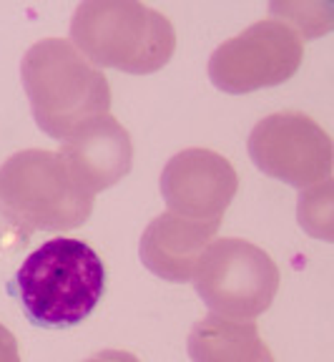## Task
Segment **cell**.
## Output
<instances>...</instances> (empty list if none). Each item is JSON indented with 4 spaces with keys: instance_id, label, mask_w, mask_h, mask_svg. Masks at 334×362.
Returning a JSON list of instances; mask_svg holds the SVG:
<instances>
[{
    "instance_id": "6da1fadb",
    "label": "cell",
    "mask_w": 334,
    "mask_h": 362,
    "mask_svg": "<svg viewBox=\"0 0 334 362\" xmlns=\"http://www.w3.org/2000/svg\"><path fill=\"white\" fill-rule=\"evenodd\" d=\"M93 197L78 187L58 151L25 148L0 166V255L35 232H68L88 221Z\"/></svg>"
},
{
    "instance_id": "7a4b0ae2",
    "label": "cell",
    "mask_w": 334,
    "mask_h": 362,
    "mask_svg": "<svg viewBox=\"0 0 334 362\" xmlns=\"http://www.w3.org/2000/svg\"><path fill=\"white\" fill-rule=\"evenodd\" d=\"M11 292L35 327H76L101 302L106 267L83 239L56 237L33 249L18 267Z\"/></svg>"
},
{
    "instance_id": "3957f363",
    "label": "cell",
    "mask_w": 334,
    "mask_h": 362,
    "mask_svg": "<svg viewBox=\"0 0 334 362\" xmlns=\"http://www.w3.org/2000/svg\"><path fill=\"white\" fill-rule=\"evenodd\" d=\"M20 78L38 129L58 141L111 111L108 78L68 38L30 45L20 63Z\"/></svg>"
},
{
    "instance_id": "277c9868",
    "label": "cell",
    "mask_w": 334,
    "mask_h": 362,
    "mask_svg": "<svg viewBox=\"0 0 334 362\" xmlns=\"http://www.w3.org/2000/svg\"><path fill=\"white\" fill-rule=\"evenodd\" d=\"M71 43L96 68L146 76L174 58L176 30L138 0H85L71 21Z\"/></svg>"
},
{
    "instance_id": "5b68a950",
    "label": "cell",
    "mask_w": 334,
    "mask_h": 362,
    "mask_svg": "<svg viewBox=\"0 0 334 362\" xmlns=\"http://www.w3.org/2000/svg\"><path fill=\"white\" fill-rule=\"evenodd\" d=\"M211 315L246 320L264 315L279 292V267L246 239H214L191 279Z\"/></svg>"
},
{
    "instance_id": "8992f818",
    "label": "cell",
    "mask_w": 334,
    "mask_h": 362,
    "mask_svg": "<svg viewBox=\"0 0 334 362\" xmlns=\"http://www.w3.org/2000/svg\"><path fill=\"white\" fill-rule=\"evenodd\" d=\"M304 40L287 23L266 18L211 53L209 78L224 93H251L287 83L299 71Z\"/></svg>"
},
{
    "instance_id": "52a82bcc",
    "label": "cell",
    "mask_w": 334,
    "mask_h": 362,
    "mask_svg": "<svg viewBox=\"0 0 334 362\" xmlns=\"http://www.w3.org/2000/svg\"><path fill=\"white\" fill-rule=\"evenodd\" d=\"M249 156L266 176L309 189L332 174V139L302 111H279L249 134Z\"/></svg>"
},
{
    "instance_id": "ba28073f",
    "label": "cell",
    "mask_w": 334,
    "mask_h": 362,
    "mask_svg": "<svg viewBox=\"0 0 334 362\" xmlns=\"http://www.w3.org/2000/svg\"><path fill=\"white\" fill-rule=\"evenodd\" d=\"M237 192L234 164L211 148H184L161 171V194L169 211L201 224H221Z\"/></svg>"
},
{
    "instance_id": "9c48e42d",
    "label": "cell",
    "mask_w": 334,
    "mask_h": 362,
    "mask_svg": "<svg viewBox=\"0 0 334 362\" xmlns=\"http://www.w3.org/2000/svg\"><path fill=\"white\" fill-rule=\"evenodd\" d=\"M58 153L76 184L91 197L116 187L133 166V141L111 113L80 126Z\"/></svg>"
},
{
    "instance_id": "30bf717a",
    "label": "cell",
    "mask_w": 334,
    "mask_h": 362,
    "mask_svg": "<svg viewBox=\"0 0 334 362\" xmlns=\"http://www.w3.org/2000/svg\"><path fill=\"white\" fill-rule=\"evenodd\" d=\"M219 226L164 211L141 234L138 255L143 267L166 282H191Z\"/></svg>"
},
{
    "instance_id": "8fae6325",
    "label": "cell",
    "mask_w": 334,
    "mask_h": 362,
    "mask_svg": "<svg viewBox=\"0 0 334 362\" xmlns=\"http://www.w3.org/2000/svg\"><path fill=\"white\" fill-rule=\"evenodd\" d=\"M191 362H277L254 322L206 315L189 332Z\"/></svg>"
},
{
    "instance_id": "7c38bea8",
    "label": "cell",
    "mask_w": 334,
    "mask_h": 362,
    "mask_svg": "<svg viewBox=\"0 0 334 362\" xmlns=\"http://www.w3.org/2000/svg\"><path fill=\"white\" fill-rule=\"evenodd\" d=\"M269 11L274 13V21L287 23L302 40L332 28L334 11L327 3H272Z\"/></svg>"
},
{
    "instance_id": "4fadbf2b",
    "label": "cell",
    "mask_w": 334,
    "mask_h": 362,
    "mask_svg": "<svg viewBox=\"0 0 334 362\" xmlns=\"http://www.w3.org/2000/svg\"><path fill=\"white\" fill-rule=\"evenodd\" d=\"M299 221L311 237L332 242V179L319 181L302 194Z\"/></svg>"
},
{
    "instance_id": "5bb4252c",
    "label": "cell",
    "mask_w": 334,
    "mask_h": 362,
    "mask_svg": "<svg viewBox=\"0 0 334 362\" xmlns=\"http://www.w3.org/2000/svg\"><path fill=\"white\" fill-rule=\"evenodd\" d=\"M0 362H20V350H18L16 334L3 322H0Z\"/></svg>"
},
{
    "instance_id": "9a60e30c",
    "label": "cell",
    "mask_w": 334,
    "mask_h": 362,
    "mask_svg": "<svg viewBox=\"0 0 334 362\" xmlns=\"http://www.w3.org/2000/svg\"><path fill=\"white\" fill-rule=\"evenodd\" d=\"M83 362H141V360H138L136 355L126 352V350H101Z\"/></svg>"
}]
</instances>
